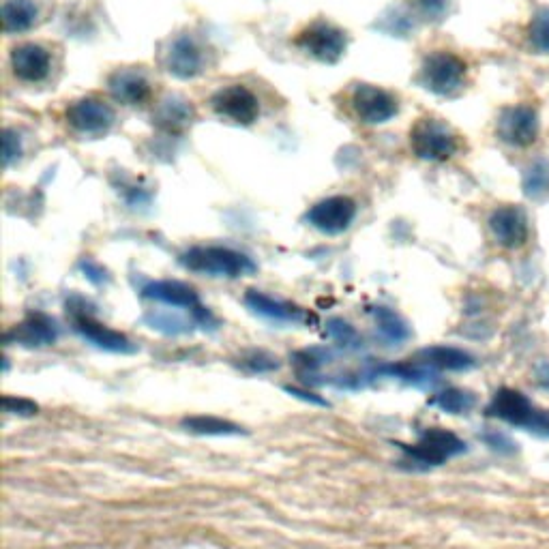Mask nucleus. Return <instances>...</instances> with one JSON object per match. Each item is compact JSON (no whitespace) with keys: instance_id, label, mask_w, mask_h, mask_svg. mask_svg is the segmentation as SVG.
Listing matches in <instances>:
<instances>
[{"instance_id":"b1692460","label":"nucleus","mask_w":549,"mask_h":549,"mask_svg":"<svg viewBox=\"0 0 549 549\" xmlns=\"http://www.w3.org/2000/svg\"><path fill=\"white\" fill-rule=\"evenodd\" d=\"M372 314L376 318V326L380 335L389 341V344H404V341H408L412 337V331L408 322L397 314V311L384 307V305H378L372 309Z\"/></svg>"},{"instance_id":"bb28decb","label":"nucleus","mask_w":549,"mask_h":549,"mask_svg":"<svg viewBox=\"0 0 549 549\" xmlns=\"http://www.w3.org/2000/svg\"><path fill=\"white\" fill-rule=\"evenodd\" d=\"M528 37H530V43L534 50L549 54V7L539 9L537 13H534V18L528 28Z\"/></svg>"},{"instance_id":"473e14b6","label":"nucleus","mask_w":549,"mask_h":549,"mask_svg":"<svg viewBox=\"0 0 549 549\" xmlns=\"http://www.w3.org/2000/svg\"><path fill=\"white\" fill-rule=\"evenodd\" d=\"M427 20H442L449 11V0H414Z\"/></svg>"},{"instance_id":"a878e982","label":"nucleus","mask_w":549,"mask_h":549,"mask_svg":"<svg viewBox=\"0 0 549 549\" xmlns=\"http://www.w3.org/2000/svg\"><path fill=\"white\" fill-rule=\"evenodd\" d=\"M524 194L532 200H543L549 196V161L537 159L524 172Z\"/></svg>"},{"instance_id":"412c9836","label":"nucleus","mask_w":549,"mask_h":549,"mask_svg":"<svg viewBox=\"0 0 549 549\" xmlns=\"http://www.w3.org/2000/svg\"><path fill=\"white\" fill-rule=\"evenodd\" d=\"M417 361L442 372H466L474 365L472 354L453 346H429L417 354Z\"/></svg>"},{"instance_id":"0eeeda50","label":"nucleus","mask_w":549,"mask_h":549,"mask_svg":"<svg viewBox=\"0 0 549 549\" xmlns=\"http://www.w3.org/2000/svg\"><path fill=\"white\" fill-rule=\"evenodd\" d=\"M294 46L301 48L305 54H309L311 58H316L320 63L333 65L337 63L341 56L346 52V35L341 28L333 26L331 22L318 20L314 24L305 26L303 31L296 35Z\"/></svg>"},{"instance_id":"39448f33","label":"nucleus","mask_w":549,"mask_h":549,"mask_svg":"<svg viewBox=\"0 0 549 549\" xmlns=\"http://www.w3.org/2000/svg\"><path fill=\"white\" fill-rule=\"evenodd\" d=\"M468 76V65L453 52L440 50L429 54L421 67V82L440 97H453L462 91Z\"/></svg>"},{"instance_id":"7c9ffc66","label":"nucleus","mask_w":549,"mask_h":549,"mask_svg":"<svg viewBox=\"0 0 549 549\" xmlns=\"http://www.w3.org/2000/svg\"><path fill=\"white\" fill-rule=\"evenodd\" d=\"M3 410L7 414H16V417H35V414L39 412V404H35L33 399H28V397L5 395L3 397Z\"/></svg>"},{"instance_id":"2f4dec72","label":"nucleus","mask_w":549,"mask_h":549,"mask_svg":"<svg viewBox=\"0 0 549 549\" xmlns=\"http://www.w3.org/2000/svg\"><path fill=\"white\" fill-rule=\"evenodd\" d=\"M22 157V140L18 136V131L5 129L3 133V166L9 168L13 161H18Z\"/></svg>"},{"instance_id":"5701e85b","label":"nucleus","mask_w":549,"mask_h":549,"mask_svg":"<svg viewBox=\"0 0 549 549\" xmlns=\"http://www.w3.org/2000/svg\"><path fill=\"white\" fill-rule=\"evenodd\" d=\"M181 427L189 434L196 436H245L247 429L232 421L219 417H206V414H196L181 421Z\"/></svg>"},{"instance_id":"6e6552de","label":"nucleus","mask_w":549,"mask_h":549,"mask_svg":"<svg viewBox=\"0 0 549 549\" xmlns=\"http://www.w3.org/2000/svg\"><path fill=\"white\" fill-rule=\"evenodd\" d=\"M211 108L217 116L228 118L236 125H254L260 116V101L247 86L232 84L211 97Z\"/></svg>"},{"instance_id":"393cba45","label":"nucleus","mask_w":549,"mask_h":549,"mask_svg":"<svg viewBox=\"0 0 549 549\" xmlns=\"http://www.w3.org/2000/svg\"><path fill=\"white\" fill-rule=\"evenodd\" d=\"M429 406L449 414H466L477 406V395L466 389H444L429 399Z\"/></svg>"},{"instance_id":"f704fd0d","label":"nucleus","mask_w":549,"mask_h":549,"mask_svg":"<svg viewBox=\"0 0 549 549\" xmlns=\"http://www.w3.org/2000/svg\"><path fill=\"white\" fill-rule=\"evenodd\" d=\"M80 266H82V271L86 273V277L93 281V284L101 286L103 281H108V273L103 271L101 266H99V264H95L93 260H82V264H80Z\"/></svg>"},{"instance_id":"423d86ee","label":"nucleus","mask_w":549,"mask_h":549,"mask_svg":"<svg viewBox=\"0 0 549 549\" xmlns=\"http://www.w3.org/2000/svg\"><path fill=\"white\" fill-rule=\"evenodd\" d=\"M402 451L417 464L442 466L447 464L449 459L466 453V442L453 432H449V429L429 427L421 434L419 442H414L412 447L402 444Z\"/></svg>"},{"instance_id":"cd10ccee","label":"nucleus","mask_w":549,"mask_h":549,"mask_svg":"<svg viewBox=\"0 0 549 549\" xmlns=\"http://www.w3.org/2000/svg\"><path fill=\"white\" fill-rule=\"evenodd\" d=\"M329 356H331V354L326 352V350L311 348V350L296 352V354L292 356V363H294L296 369H299V374H301V376H314L322 365L329 363Z\"/></svg>"},{"instance_id":"c85d7f7f","label":"nucleus","mask_w":549,"mask_h":549,"mask_svg":"<svg viewBox=\"0 0 549 549\" xmlns=\"http://www.w3.org/2000/svg\"><path fill=\"white\" fill-rule=\"evenodd\" d=\"M326 331H329L331 339L335 341V344H339L341 348H348V350L361 348L359 333H356L354 326H350L346 320H341V318L329 320V322H326Z\"/></svg>"},{"instance_id":"f8f14e48","label":"nucleus","mask_w":549,"mask_h":549,"mask_svg":"<svg viewBox=\"0 0 549 549\" xmlns=\"http://www.w3.org/2000/svg\"><path fill=\"white\" fill-rule=\"evenodd\" d=\"M498 138L517 148H526L539 138V116L530 106H511L498 118Z\"/></svg>"},{"instance_id":"1a4fd4ad","label":"nucleus","mask_w":549,"mask_h":549,"mask_svg":"<svg viewBox=\"0 0 549 549\" xmlns=\"http://www.w3.org/2000/svg\"><path fill=\"white\" fill-rule=\"evenodd\" d=\"M350 103L354 114L367 125L387 123L399 112L397 99L389 91L374 84H356Z\"/></svg>"},{"instance_id":"7ed1b4c3","label":"nucleus","mask_w":549,"mask_h":549,"mask_svg":"<svg viewBox=\"0 0 549 549\" xmlns=\"http://www.w3.org/2000/svg\"><path fill=\"white\" fill-rule=\"evenodd\" d=\"M412 153L423 161H449L459 153V136L440 118H419L410 129Z\"/></svg>"},{"instance_id":"f257e3e1","label":"nucleus","mask_w":549,"mask_h":549,"mask_svg":"<svg viewBox=\"0 0 549 549\" xmlns=\"http://www.w3.org/2000/svg\"><path fill=\"white\" fill-rule=\"evenodd\" d=\"M181 264L191 273H200L209 277H228V279L254 275L258 271L256 262L247 254H241V251L230 249V247H219V245L191 247L181 256Z\"/></svg>"},{"instance_id":"4be33fe9","label":"nucleus","mask_w":549,"mask_h":549,"mask_svg":"<svg viewBox=\"0 0 549 549\" xmlns=\"http://www.w3.org/2000/svg\"><path fill=\"white\" fill-rule=\"evenodd\" d=\"M39 18V7L35 0H5L3 3V24L9 35L31 31Z\"/></svg>"},{"instance_id":"4468645a","label":"nucleus","mask_w":549,"mask_h":549,"mask_svg":"<svg viewBox=\"0 0 549 549\" xmlns=\"http://www.w3.org/2000/svg\"><path fill=\"white\" fill-rule=\"evenodd\" d=\"M163 63H166L168 73H172L174 78L191 80L204 71V52L194 37L181 35L170 43Z\"/></svg>"},{"instance_id":"f3484780","label":"nucleus","mask_w":549,"mask_h":549,"mask_svg":"<svg viewBox=\"0 0 549 549\" xmlns=\"http://www.w3.org/2000/svg\"><path fill=\"white\" fill-rule=\"evenodd\" d=\"M11 67L22 82H41L50 76V52L39 43H22L11 52Z\"/></svg>"},{"instance_id":"aec40b11","label":"nucleus","mask_w":549,"mask_h":549,"mask_svg":"<svg viewBox=\"0 0 549 549\" xmlns=\"http://www.w3.org/2000/svg\"><path fill=\"white\" fill-rule=\"evenodd\" d=\"M194 116H196V110L187 99L172 95V97L161 101V106L157 108L153 121L163 131L181 133L183 129H187V125H191Z\"/></svg>"},{"instance_id":"f03ea898","label":"nucleus","mask_w":549,"mask_h":549,"mask_svg":"<svg viewBox=\"0 0 549 549\" xmlns=\"http://www.w3.org/2000/svg\"><path fill=\"white\" fill-rule=\"evenodd\" d=\"M67 314L71 318L73 331H76L88 344H93L99 350H106L112 354H133L136 346L131 344V339L121 333L114 331L110 326L99 322L93 314V307L82 296H71L67 301Z\"/></svg>"},{"instance_id":"72a5a7b5","label":"nucleus","mask_w":549,"mask_h":549,"mask_svg":"<svg viewBox=\"0 0 549 549\" xmlns=\"http://www.w3.org/2000/svg\"><path fill=\"white\" fill-rule=\"evenodd\" d=\"M483 440H485L494 451H500V453H515V451H517V444H515L511 438H507L504 434H500V432H489V434L483 436Z\"/></svg>"},{"instance_id":"9d476101","label":"nucleus","mask_w":549,"mask_h":549,"mask_svg":"<svg viewBox=\"0 0 549 549\" xmlns=\"http://www.w3.org/2000/svg\"><path fill=\"white\" fill-rule=\"evenodd\" d=\"M356 217V202L348 196H333L320 200L311 206L305 219L311 228L320 230L322 234H341L346 232Z\"/></svg>"},{"instance_id":"e433bc0d","label":"nucleus","mask_w":549,"mask_h":549,"mask_svg":"<svg viewBox=\"0 0 549 549\" xmlns=\"http://www.w3.org/2000/svg\"><path fill=\"white\" fill-rule=\"evenodd\" d=\"M530 432L541 434V436H549V410H537L530 425Z\"/></svg>"},{"instance_id":"6ab92c4d","label":"nucleus","mask_w":549,"mask_h":549,"mask_svg":"<svg viewBox=\"0 0 549 549\" xmlns=\"http://www.w3.org/2000/svg\"><path fill=\"white\" fill-rule=\"evenodd\" d=\"M108 86L112 97L125 103V106H142V103L151 99V84H148L140 71L118 69L110 76Z\"/></svg>"},{"instance_id":"20e7f679","label":"nucleus","mask_w":549,"mask_h":549,"mask_svg":"<svg viewBox=\"0 0 549 549\" xmlns=\"http://www.w3.org/2000/svg\"><path fill=\"white\" fill-rule=\"evenodd\" d=\"M142 299L185 309L187 314H191V320L202 326V329H215L217 326L215 316L200 303L198 292L183 284V281H151V284L142 288Z\"/></svg>"},{"instance_id":"a211bd4d","label":"nucleus","mask_w":549,"mask_h":549,"mask_svg":"<svg viewBox=\"0 0 549 549\" xmlns=\"http://www.w3.org/2000/svg\"><path fill=\"white\" fill-rule=\"evenodd\" d=\"M245 305L254 311V314L269 318L275 322H314V316H309L305 309L296 307L292 303L277 301L273 296L258 292V290H249L245 294Z\"/></svg>"},{"instance_id":"9b49d317","label":"nucleus","mask_w":549,"mask_h":549,"mask_svg":"<svg viewBox=\"0 0 549 549\" xmlns=\"http://www.w3.org/2000/svg\"><path fill=\"white\" fill-rule=\"evenodd\" d=\"M67 123L76 129L82 136L99 138L106 136V133L114 125V110L95 97H86L80 101H73L67 108Z\"/></svg>"},{"instance_id":"dca6fc26","label":"nucleus","mask_w":549,"mask_h":549,"mask_svg":"<svg viewBox=\"0 0 549 549\" xmlns=\"http://www.w3.org/2000/svg\"><path fill=\"white\" fill-rule=\"evenodd\" d=\"M485 414L487 417L500 419L509 425L530 429L534 414H537V408L532 406V402L526 395H522L515 389H498L492 402H489Z\"/></svg>"},{"instance_id":"c9c22d12","label":"nucleus","mask_w":549,"mask_h":549,"mask_svg":"<svg viewBox=\"0 0 549 549\" xmlns=\"http://www.w3.org/2000/svg\"><path fill=\"white\" fill-rule=\"evenodd\" d=\"M284 391L296 399H303V402L307 404H314V406H322V408H329L331 404L326 402V399L318 397L316 393H309V391H303V389H296V387H284Z\"/></svg>"},{"instance_id":"2eb2a0df","label":"nucleus","mask_w":549,"mask_h":549,"mask_svg":"<svg viewBox=\"0 0 549 549\" xmlns=\"http://www.w3.org/2000/svg\"><path fill=\"white\" fill-rule=\"evenodd\" d=\"M56 339L58 326L48 314H43V311H31V314L5 335L7 344H20L24 348L52 346Z\"/></svg>"},{"instance_id":"ddd939ff","label":"nucleus","mask_w":549,"mask_h":549,"mask_svg":"<svg viewBox=\"0 0 549 549\" xmlns=\"http://www.w3.org/2000/svg\"><path fill=\"white\" fill-rule=\"evenodd\" d=\"M489 230H492L494 239L500 247L519 249L528 241V215L515 204L498 206V209L489 215Z\"/></svg>"},{"instance_id":"c756f323","label":"nucleus","mask_w":549,"mask_h":549,"mask_svg":"<svg viewBox=\"0 0 549 549\" xmlns=\"http://www.w3.org/2000/svg\"><path fill=\"white\" fill-rule=\"evenodd\" d=\"M239 365L249 374H266V372H273V369L279 367L275 356L266 354V352H249L243 356Z\"/></svg>"}]
</instances>
